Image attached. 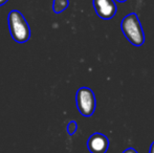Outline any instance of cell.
<instances>
[{
  "label": "cell",
  "instance_id": "obj_1",
  "mask_svg": "<svg viewBox=\"0 0 154 153\" xmlns=\"http://www.w3.org/2000/svg\"><path fill=\"white\" fill-rule=\"evenodd\" d=\"M121 29L125 38L134 46L140 47L145 43V32L136 13H130L124 17L121 22Z\"/></svg>",
  "mask_w": 154,
  "mask_h": 153
},
{
  "label": "cell",
  "instance_id": "obj_2",
  "mask_svg": "<svg viewBox=\"0 0 154 153\" xmlns=\"http://www.w3.org/2000/svg\"><path fill=\"white\" fill-rule=\"evenodd\" d=\"M8 29L13 40L17 43H25L31 38V29L25 17L19 11L13 10L8 16Z\"/></svg>",
  "mask_w": 154,
  "mask_h": 153
},
{
  "label": "cell",
  "instance_id": "obj_3",
  "mask_svg": "<svg viewBox=\"0 0 154 153\" xmlns=\"http://www.w3.org/2000/svg\"><path fill=\"white\" fill-rule=\"evenodd\" d=\"M75 104L79 112L83 116L89 118L93 115L97 107L94 92L88 87H81L75 93Z\"/></svg>",
  "mask_w": 154,
  "mask_h": 153
},
{
  "label": "cell",
  "instance_id": "obj_4",
  "mask_svg": "<svg viewBox=\"0 0 154 153\" xmlns=\"http://www.w3.org/2000/svg\"><path fill=\"white\" fill-rule=\"evenodd\" d=\"M92 5L97 15L103 20L112 19L118 11L116 0H92Z\"/></svg>",
  "mask_w": 154,
  "mask_h": 153
},
{
  "label": "cell",
  "instance_id": "obj_5",
  "mask_svg": "<svg viewBox=\"0 0 154 153\" xmlns=\"http://www.w3.org/2000/svg\"><path fill=\"white\" fill-rule=\"evenodd\" d=\"M87 148L90 153H106L109 148V139L103 133L94 132L88 139Z\"/></svg>",
  "mask_w": 154,
  "mask_h": 153
},
{
  "label": "cell",
  "instance_id": "obj_6",
  "mask_svg": "<svg viewBox=\"0 0 154 153\" xmlns=\"http://www.w3.org/2000/svg\"><path fill=\"white\" fill-rule=\"evenodd\" d=\"M69 5V0H54L53 10L56 14H61Z\"/></svg>",
  "mask_w": 154,
  "mask_h": 153
},
{
  "label": "cell",
  "instance_id": "obj_7",
  "mask_svg": "<svg viewBox=\"0 0 154 153\" xmlns=\"http://www.w3.org/2000/svg\"><path fill=\"white\" fill-rule=\"evenodd\" d=\"M66 130H67V133L69 135H73L78 130V124L75 121H70V122L67 124V127H66Z\"/></svg>",
  "mask_w": 154,
  "mask_h": 153
},
{
  "label": "cell",
  "instance_id": "obj_8",
  "mask_svg": "<svg viewBox=\"0 0 154 153\" xmlns=\"http://www.w3.org/2000/svg\"><path fill=\"white\" fill-rule=\"evenodd\" d=\"M122 153H138L137 151H136L134 148H132V147H129V148H127V149H125Z\"/></svg>",
  "mask_w": 154,
  "mask_h": 153
},
{
  "label": "cell",
  "instance_id": "obj_9",
  "mask_svg": "<svg viewBox=\"0 0 154 153\" xmlns=\"http://www.w3.org/2000/svg\"><path fill=\"white\" fill-rule=\"evenodd\" d=\"M149 153H154V142H152L150 146V149H149Z\"/></svg>",
  "mask_w": 154,
  "mask_h": 153
},
{
  "label": "cell",
  "instance_id": "obj_10",
  "mask_svg": "<svg viewBox=\"0 0 154 153\" xmlns=\"http://www.w3.org/2000/svg\"><path fill=\"white\" fill-rule=\"evenodd\" d=\"M8 1V0H0V6L3 5V4H5Z\"/></svg>",
  "mask_w": 154,
  "mask_h": 153
},
{
  "label": "cell",
  "instance_id": "obj_11",
  "mask_svg": "<svg viewBox=\"0 0 154 153\" xmlns=\"http://www.w3.org/2000/svg\"><path fill=\"white\" fill-rule=\"evenodd\" d=\"M116 1H118V2H120V3H124V2H126V1H128V0H116Z\"/></svg>",
  "mask_w": 154,
  "mask_h": 153
}]
</instances>
